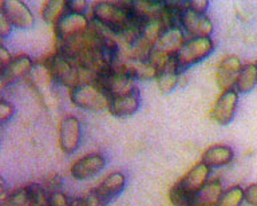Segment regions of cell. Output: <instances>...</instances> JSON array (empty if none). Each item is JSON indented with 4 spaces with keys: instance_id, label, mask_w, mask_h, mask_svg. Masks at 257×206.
Instances as JSON below:
<instances>
[{
    "instance_id": "2e32d148",
    "label": "cell",
    "mask_w": 257,
    "mask_h": 206,
    "mask_svg": "<svg viewBox=\"0 0 257 206\" xmlns=\"http://www.w3.org/2000/svg\"><path fill=\"white\" fill-rule=\"evenodd\" d=\"M34 67L31 58L28 55H18L8 63L4 69L0 70V87L4 90L20 78L27 77L31 69Z\"/></svg>"
},
{
    "instance_id": "cb8c5ba5",
    "label": "cell",
    "mask_w": 257,
    "mask_h": 206,
    "mask_svg": "<svg viewBox=\"0 0 257 206\" xmlns=\"http://www.w3.org/2000/svg\"><path fill=\"white\" fill-rule=\"evenodd\" d=\"M28 194V206H50V193L39 183L26 186Z\"/></svg>"
},
{
    "instance_id": "8992f818",
    "label": "cell",
    "mask_w": 257,
    "mask_h": 206,
    "mask_svg": "<svg viewBox=\"0 0 257 206\" xmlns=\"http://www.w3.org/2000/svg\"><path fill=\"white\" fill-rule=\"evenodd\" d=\"M70 99L76 107L87 111H103L108 109L110 99L95 83H80L70 90Z\"/></svg>"
},
{
    "instance_id": "8fae6325",
    "label": "cell",
    "mask_w": 257,
    "mask_h": 206,
    "mask_svg": "<svg viewBox=\"0 0 257 206\" xmlns=\"http://www.w3.org/2000/svg\"><path fill=\"white\" fill-rule=\"evenodd\" d=\"M82 139V126L78 118H63L59 125V147L64 154H74L79 149Z\"/></svg>"
},
{
    "instance_id": "ac0fdd59",
    "label": "cell",
    "mask_w": 257,
    "mask_h": 206,
    "mask_svg": "<svg viewBox=\"0 0 257 206\" xmlns=\"http://www.w3.org/2000/svg\"><path fill=\"white\" fill-rule=\"evenodd\" d=\"M140 106L141 94L140 90L136 89L132 94H128V95L110 99L107 111L111 114L114 118L123 119V118H128L132 117V115H134V114L140 110Z\"/></svg>"
},
{
    "instance_id": "7c38bea8",
    "label": "cell",
    "mask_w": 257,
    "mask_h": 206,
    "mask_svg": "<svg viewBox=\"0 0 257 206\" xmlns=\"http://www.w3.org/2000/svg\"><path fill=\"white\" fill-rule=\"evenodd\" d=\"M181 29L194 38H210L213 33V23L206 14H197L192 10H185L181 17Z\"/></svg>"
},
{
    "instance_id": "d590c367",
    "label": "cell",
    "mask_w": 257,
    "mask_h": 206,
    "mask_svg": "<svg viewBox=\"0 0 257 206\" xmlns=\"http://www.w3.org/2000/svg\"><path fill=\"white\" fill-rule=\"evenodd\" d=\"M256 66H257V62H256Z\"/></svg>"
},
{
    "instance_id": "484cf974",
    "label": "cell",
    "mask_w": 257,
    "mask_h": 206,
    "mask_svg": "<svg viewBox=\"0 0 257 206\" xmlns=\"http://www.w3.org/2000/svg\"><path fill=\"white\" fill-rule=\"evenodd\" d=\"M0 206H28L27 187H19L3 194Z\"/></svg>"
},
{
    "instance_id": "e575fe53",
    "label": "cell",
    "mask_w": 257,
    "mask_h": 206,
    "mask_svg": "<svg viewBox=\"0 0 257 206\" xmlns=\"http://www.w3.org/2000/svg\"><path fill=\"white\" fill-rule=\"evenodd\" d=\"M12 59H14V58L11 57V54L8 53V50L6 49L3 45L0 46V70L4 69Z\"/></svg>"
},
{
    "instance_id": "3957f363",
    "label": "cell",
    "mask_w": 257,
    "mask_h": 206,
    "mask_svg": "<svg viewBox=\"0 0 257 206\" xmlns=\"http://www.w3.org/2000/svg\"><path fill=\"white\" fill-rule=\"evenodd\" d=\"M56 85L74 89L82 83V74L75 62L59 53H52L43 62Z\"/></svg>"
},
{
    "instance_id": "5b68a950",
    "label": "cell",
    "mask_w": 257,
    "mask_h": 206,
    "mask_svg": "<svg viewBox=\"0 0 257 206\" xmlns=\"http://www.w3.org/2000/svg\"><path fill=\"white\" fill-rule=\"evenodd\" d=\"M213 50L214 42L212 41V38H194L185 42V45L174 57L178 73L184 74L190 67L205 61L213 53Z\"/></svg>"
},
{
    "instance_id": "e0dca14e",
    "label": "cell",
    "mask_w": 257,
    "mask_h": 206,
    "mask_svg": "<svg viewBox=\"0 0 257 206\" xmlns=\"http://www.w3.org/2000/svg\"><path fill=\"white\" fill-rule=\"evenodd\" d=\"M210 171L212 170L209 169L204 162H198L197 165L193 166L192 169L185 174L182 179L178 181V183L190 197L194 198L209 182L208 179L209 175H210Z\"/></svg>"
},
{
    "instance_id": "83f0119b",
    "label": "cell",
    "mask_w": 257,
    "mask_h": 206,
    "mask_svg": "<svg viewBox=\"0 0 257 206\" xmlns=\"http://www.w3.org/2000/svg\"><path fill=\"white\" fill-rule=\"evenodd\" d=\"M15 114V106L11 102H7L6 99L0 101V123L6 125L8 121H11Z\"/></svg>"
},
{
    "instance_id": "30bf717a",
    "label": "cell",
    "mask_w": 257,
    "mask_h": 206,
    "mask_svg": "<svg viewBox=\"0 0 257 206\" xmlns=\"http://www.w3.org/2000/svg\"><path fill=\"white\" fill-rule=\"evenodd\" d=\"M238 105V93L236 90H229L221 94L214 106L209 113V117L214 123L226 126L234 119Z\"/></svg>"
},
{
    "instance_id": "5bb4252c",
    "label": "cell",
    "mask_w": 257,
    "mask_h": 206,
    "mask_svg": "<svg viewBox=\"0 0 257 206\" xmlns=\"http://www.w3.org/2000/svg\"><path fill=\"white\" fill-rule=\"evenodd\" d=\"M241 67L242 65H241L240 58L236 55H226L225 58H222V61L217 67L216 74V83L218 89L222 90V93L229 91V90H234L233 87H236Z\"/></svg>"
},
{
    "instance_id": "ba28073f",
    "label": "cell",
    "mask_w": 257,
    "mask_h": 206,
    "mask_svg": "<svg viewBox=\"0 0 257 206\" xmlns=\"http://www.w3.org/2000/svg\"><path fill=\"white\" fill-rule=\"evenodd\" d=\"M90 27H91V23L88 22L86 15L67 13L54 26L56 42L68 41L72 38L80 37L88 33Z\"/></svg>"
},
{
    "instance_id": "4fadbf2b",
    "label": "cell",
    "mask_w": 257,
    "mask_h": 206,
    "mask_svg": "<svg viewBox=\"0 0 257 206\" xmlns=\"http://www.w3.org/2000/svg\"><path fill=\"white\" fill-rule=\"evenodd\" d=\"M104 166H106V158L103 154L90 153L74 162L70 173L76 181H84L88 178L95 177L96 174L104 169Z\"/></svg>"
},
{
    "instance_id": "603a6c76",
    "label": "cell",
    "mask_w": 257,
    "mask_h": 206,
    "mask_svg": "<svg viewBox=\"0 0 257 206\" xmlns=\"http://www.w3.org/2000/svg\"><path fill=\"white\" fill-rule=\"evenodd\" d=\"M67 13V0H48L42 9V18L48 25L55 26Z\"/></svg>"
},
{
    "instance_id": "277c9868",
    "label": "cell",
    "mask_w": 257,
    "mask_h": 206,
    "mask_svg": "<svg viewBox=\"0 0 257 206\" xmlns=\"http://www.w3.org/2000/svg\"><path fill=\"white\" fill-rule=\"evenodd\" d=\"M28 83L31 89L35 91L36 97L39 98L42 105L46 109L55 110L59 106V98L55 90V81L48 73L46 66L43 63L34 65L30 74L27 75Z\"/></svg>"
},
{
    "instance_id": "d6a6232c",
    "label": "cell",
    "mask_w": 257,
    "mask_h": 206,
    "mask_svg": "<svg viewBox=\"0 0 257 206\" xmlns=\"http://www.w3.org/2000/svg\"><path fill=\"white\" fill-rule=\"evenodd\" d=\"M245 201L248 202L250 206H257V183H252V185L246 186V189H244Z\"/></svg>"
},
{
    "instance_id": "836d02e7",
    "label": "cell",
    "mask_w": 257,
    "mask_h": 206,
    "mask_svg": "<svg viewBox=\"0 0 257 206\" xmlns=\"http://www.w3.org/2000/svg\"><path fill=\"white\" fill-rule=\"evenodd\" d=\"M11 33H12L11 23L7 21V18L4 17L3 14L0 13V38H2V39H6V38L11 35Z\"/></svg>"
},
{
    "instance_id": "9c48e42d",
    "label": "cell",
    "mask_w": 257,
    "mask_h": 206,
    "mask_svg": "<svg viewBox=\"0 0 257 206\" xmlns=\"http://www.w3.org/2000/svg\"><path fill=\"white\" fill-rule=\"evenodd\" d=\"M0 13L7 18L12 27L19 30H30L34 26V15L27 5L20 0H2Z\"/></svg>"
},
{
    "instance_id": "9a60e30c",
    "label": "cell",
    "mask_w": 257,
    "mask_h": 206,
    "mask_svg": "<svg viewBox=\"0 0 257 206\" xmlns=\"http://www.w3.org/2000/svg\"><path fill=\"white\" fill-rule=\"evenodd\" d=\"M124 186H126L124 174L119 173V171H114V173L108 174L107 177L104 178L103 181L92 190V193L96 197V199L99 201L100 205L106 206L114 198L122 194V191L124 190Z\"/></svg>"
},
{
    "instance_id": "44dd1931",
    "label": "cell",
    "mask_w": 257,
    "mask_h": 206,
    "mask_svg": "<svg viewBox=\"0 0 257 206\" xmlns=\"http://www.w3.org/2000/svg\"><path fill=\"white\" fill-rule=\"evenodd\" d=\"M222 191H224L222 185H221V182L218 179L208 182L204 186V189L193 198V202L190 206H216Z\"/></svg>"
},
{
    "instance_id": "7402d4cb",
    "label": "cell",
    "mask_w": 257,
    "mask_h": 206,
    "mask_svg": "<svg viewBox=\"0 0 257 206\" xmlns=\"http://www.w3.org/2000/svg\"><path fill=\"white\" fill-rule=\"evenodd\" d=\"M257 86V66L256 63L242 65L236 83V91L240 94L250 93Z\"/></svg>"
},
{
    "instance_id": "4dcf8cb0",
    "label": "cell",
    "mask_w": 257,
    "mask_h": 206,
    "mask_svg": "<svg viewBox=\"0 0 257 206\" xmlns=\"http://www.w3.org/2000/svg\"><path fill=\"white\" fill-rule=\"evenodd\" d=\"M209 0H192V2H186V9L192 10L197 14H206L209 9Z\"/></svg>"
},
{
    "instance_id": "f1b7e54d",
    "label": "cell",
    "mask_w": 257,
    "mask_h": 206,
    "mask_svg": "<svg viewBox=\"0 0 257 206\" xmlns=\"http://www.w3.org/2000/svg\"><path fill=\"white\" fill-rule=\"evenodd\" d=\"M68 206H102L99 201L96 199L92 191L86 195V197H76V198H70Z\"/></svg>"
},
{
    "instance_id": "4316f807",
    "label": "cell",
    "mask_w": 257,
    "mask_h": 206,
    "mask_svg": "<svg viewBox=\"0 0 257 206\" xmlns=\"http://www.w3.org/2000/svg\"><path fill=\"white\" fill-rule=\"evenodd\" d=\"M169 198L174 206H190L193 202V197H190L186 191H185L181 185L177 182L176 185L173 186L170 191H169Z\"/></svg>"
},
{
    "instance_id": "52a82bcc",
    "label": "cell",
    "mask_w": 257,
    "mask_h": 206,
    "mask_svg": "<svg viewBox=\"0 0 257 206\" xmlns=\"http://www.w3.org/2000/svg\"><path fill=\"white\" fill-rule=\"evenodd\" d=\"M94 83L107 95L108 99L124 97V95L132 94L137 89L134 85V79L126 77L123 74L114 73V71H108L100 75L96 78Z\"/></svg>"
},
{
    "instance_id": "ffe728a7",
    "label": "cell",
    "mask_w": 257,
    "mask_h": 206,
    "mask_svg": "<svg viewBox=\"0 0 257 206\" xmlns=\"http://www.w3.org/2000/svg\"><path fill=\"white\" fill-rule=\"evenodd\" d=\"M180 77L181 74L178 73L176 62H174V58H173L162 69L157 71L156 82L161 93L164 95H168V94L172 93L173 90L177 87V85L180 83Z\"/></svg>"
},
{
    "instance_id": "7a4b0ae2",
    "label": "cell",
    "mask_w": 257,
    "mask_h": 206,
    "mask_svg": "<svg viewBox=\"0 0 257 206\" xmlns=\"http://www.w3.org/2000/svg\"><path fill=\"white\" fill-rule=\"evenodd\" d=\"M185 45V37L181 27H169L165 30L160 39L153 46L149 62L157 69H162L170 59L176 57V54Z\"/></svg>"
},
{
    "instance_id": "f546056e",
    "label": "cell",
    "mask_w": 257,
    "mask_h": 206,
    "mask_svg": "<svg viewBox=\"0 0 257 206\" xmlns=\"http://www.w3.org/2000/svg\"><path fill=\"white\" fill-rule=\"evenodd\" d=\"M87 7H88V3L86 2V0H67L68 13L84 15Z\"/></svg>"
},
{
    "instance_id": "d4e9b609",
    "label": "cell",
    "mask_w": 257,
    "mask_h": 206,
    "mask_svg": "<svg viewBox=\"0 0 257 206\" xmlns=\"http://www.w3.org/2000/svg\"><path fill=\"white\" fill-rule=\"evenodd\" d=\"M244 201V189L241 186H232L222 191L216 206H241Z\"/></svg>"
},
{
    "instance_id": "6da1fadb",
    "label": "cell",
    "mask_w": 257,
    "mask_h": 206,
    "mask_svg": "<svg viewBox=\"0 0 257 206\" xmlns=\"http://www.w3.org/2000/svg\"><path fill=\"white\" fill-rule=\"evenodd\" d=\"M130 5L132 2H98L92 7V19L119 37L133 26H142V23L133 17Z\"/></svg>"
},
{
    "instance_id": "d6986e66",
    "label": "cell",
    "mask_w": 257,
    "mask_h": 206,
    "mask_svg": "<svg viewBox=\"0 0 257 206\" xmlns=\"http://www.w3.org/2000/svg\"><path fill=\"white\" fill-rule=\"evenodd\" d=\"M234 158V151L230 146L213 145L205 150L202 154V161L209 169H220L229 165Z\"/></svg>"
},
{
    "instance_id": "1f68e13d",
    "label": "cell",
    "mask_w": 257,
    "mask_h": 206,
    "mask_svg": "<svg viewBox=\"0 0 257 206\" xmlns=\"http://www.w3.org/2000/svg\"><path fill=\"white\" fill-rule=\"evenodd\" d=\"M68 202L70 198L62 190L50 193V206H68Z\"/></svg>"
}]
</instances>
